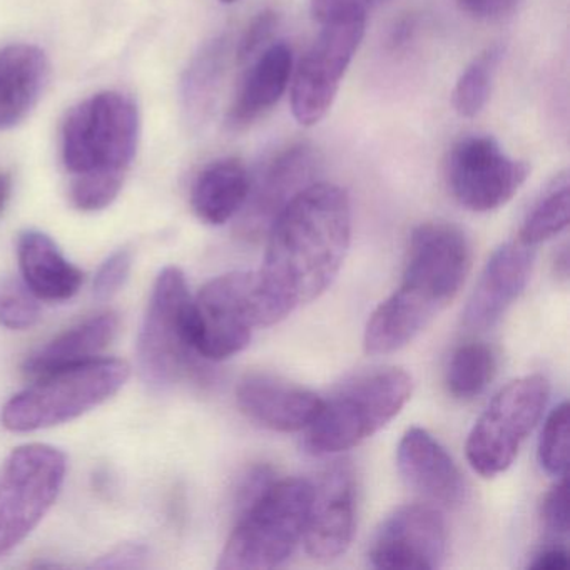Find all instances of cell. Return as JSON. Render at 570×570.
I'll use <instances>...</instances> for the list:
<instances>
[{
	"label": "cell",
	"instance_id": "obj_7",
	"mask_svg": "<svg viewBox=\"0 0 570 570\" xmlns=\"http://www.w3.org/2000/svg\"><path fill=\"white\" fill-rule=\"evenodd\" d=\"M138 108L128 96L106 91L72 109L62 128V161L75 178H125L138 148Z\"/></svg>",
	"mask_w": 570,
	"mask_h": 570
},
{
	"label": "cell",
	"instance_id": "obj_6",
	"mask_svg": "<svg viewBox=\"0 0 570 570\" xmlns=\"http://www.w3.org/2000/svg\"><path fill=\"white\" fill-rule=\"evenodd\" d=\"M128 379V363L116 358L55 370L6 403L2 425L12 432H35L71 422L116 395Z\"/></svg>",
	"mask_w": 570,
	"mask_h": 570
},
{
	"label": "cell",
	"instance_id": "obj_2",
	"mask_svg": "<svg viewBox=\"0 0 570 570\" xmlns=\"http://www.w3.org/2000/svg\"><path fill=\"white\" fill-rule=\"evenodd\" d=\"M469 272L470 245L462 229L442 222L416 226L402 285L366 323L370 342L383 352L405 348L455 298Z\"/></svg>",
	"mask_w": 570,
	"mask_h": 570
},
{
	"label": "cell",
	"instance_id": "obj_4",
	"mask_svg": "<svg viewBox=\"0 0 570 570\" xmlns=\"http://www.w3.org/2000/svg\"><path fill=\"white\" fill-rule=\"evenodd\" d=\"M412 390V376L396 366L353 376L323 400L318 415L306 429V452L335 455L360 445L402 412Z\"/></svg>",
	"mask_w": 570,
	"mask_h": 570
},
{
	"label": "cell",
	"instance_id": "obj_29",
	"mask_svg": "<svg viewBox=\"0 0 570 570\" xmlns=\"http://www.w3.org/2000/svg\"><path fill=\"white\" fill-rule=\"evenodd\" d=\"M39 299L24 282L0 278V325L9 330H28L41 318Z\"/></svg>",
	"mask_w": 570,
	"mask_h": 570
},
{
	"label": "cell",
	"instance_id": "obj_15",
	"mask_svg": "<svg viewBox=\"0 0 570 570\" xmlns=\"http://www.w3.org/2000/svg\"><path fill=\"white\" fill-rule=\"evenodd\" d=\"M318 159L308 145H293L279 151L256 181L252 179L248 199L243 206L238 233L256 242L266 236L279 213L288 203L312 185Z\"/></svg>",
	"mask_w": 570,
	"mask_h": 570
},
{
	"label": "cell",
	"instance_id": "obj_20",
	"mask_svg": "<svg viewBox=\"0 0 570 570\" xmlns=\"http://www.w3.org/2000/svg\"><path fill=\"white\" fill-rule=\"evenodd\" d=\"M49 78L48 56L31 45L0 49V129L28 118Z\"/></svg>",
	"mask_w": 570,
	"mask_h": 570
},
{
	"label": "cell",
	"instance_id": "obj_1",
	"mask_svg": "<svg viewBox=\"0 0 570 570\" xmlns=\"http://www.w3.org/2000/svg\"><path fill=\"white\" fill-rule=\"evenodd\" d=\"M352 242V206L345 189L312 183L288 203L266 233L258 275L273 325L328 289Z\"/></svg>",
	"mask_w": 570,
	"mask_h": 570
},
{
	"label": "cell",
	"instance_id": "obj_5",
	"mask_svg": "<svg viewBox=\"0 0 570 570\" xmlns=\"http://www.w3.org/2000/svg\"><path fill=\"white\" fill-rule=\"evenodd\" d=\"M312 492L308 480L276 479L269 483L238 510L218 569H275L286 562L303 540Z\"/></svg>",
	"mask_w": 570,
	"mask_h": 570
},
{
	"label": "cell",
	"instance_id": "obj_28",
	"mask_svg": "<svg viewBox=\"0 0 570 570\" xmlns=\"http://www.w3.org/2000/svg\"><path fill=\"white\" fill-rule=\"evenodd\" d=\"M537 455L547 473L553 476L566 475L569 455V403H560L547 416Z\"/></svg>",
	"mask_w": 570,
	"mask_h": 570
},
{
	"label": "cell",
	"instance_id": "obj_25",
	"mask_svg": "<svg viewBox=\"0 0 570 570\" xmlns=\"http://www.w3.org/2000/svg\"><path fill=\"white\" fill-rule=\"evenodd\" d=\"M497 373L493 350L482 342H469L453 350L445 370V385L450 395L473 400L482 395Z\"/></svg>",
	"mask_w": 570,
	"mask_h": 570
},
{
	"label": "cell",
	"instance_id": "obj_32",
	"mask_svg": "<svg viewBox=\"0 0 570 570\" xmlns=\"http://www.w3.org/2000/svg\"><path fill=\"white\" fill-rule=\"evenodd\" d=\"M132 258L128 249H119L102 263L95 278V296L98 299H109L125 286L131 272Z\"/></svg>",
	"mask_w": 570,
	"mask_h": 570
},
{
	"label": "cell",
	"instance_id": "obj_33",
	"mask_svg": "<svg viewBox=\"0 0 570 570\" xmlns=\"http://www.w3.org/2000/svg\"><path fill=\"white\" fill-rule=\"evenodd\" d=\"M276 26H278V14L272 9H265L256 14L239 39L238 49H236L238 61L245 62L255 58L256 52L272 39Z\"/></svg>",
	"mask_w": 570,
	"mask_h": 570
},
{
	"label": "cell",
	"instance_id": "obj_12",
	"mask_svg": "<svg viewBox=\"0 0 570 570\" xmlns=\"http://www.w3.org/2000/svg\"><path fill=\"white\" fill-rule=\"evenodd\" d=\"M525 161L510 158L490 136H466L449 151L445 179L453 199L473 213L505 206L529 178Z\"/></svg>",
	"mask_w": 570,
	"mask_h": 570
},
{
	"label": "cell",
	"instance_id": "obj_40",
	"mask_svg": "<svg viewBox=\"0 0 570 570\" xmlns=\"http://www.w3.org/2000/svg\"><path fill=\"white\" fill-rule=\"evenodd\" d=\"M225 4H233V2H238V0H222Z\"/></svg>",
	"mask_w": 570,
	"mask_h": 570
},
{
	"label": "cell",
	"instance_id": "obj_18",
	"mask_svg": "<svg viewBox=\"0 0 570 570\" xmlns=\"http://www.w3.org/2000/svg\"><path fill=\"white\" fill-rule=\"evenodd\" d=\"M396 466L410 490L439 509H455L466 495L465 480L442 443L420 426L406 430L396 449Z\"/></svg>",
	"mask_w": 570,
	"mask_h": 570
},
{
	"label": "cell",
	"instance_id": "obj_26",
	"mask_svg": "<svg viewBox=\"0 0 570 570\" xmlns=\"http://www.w3.org/2000/svg\"><path fill=\"white\" fill-rule=\"evenodd\" d=\"M569 226V176L560 173L543 189L523 219L520 242L535 248L540 243L560 235Z\"/></svg>",
	"mask_w": 570,
	"mask_h": 570
},
{
	"label": "cell",
	"instance_id": "obj_9",
	"mask_svg": "<svg viewBox=\"0 0 570 570\" xmlns=\"http://www.w3.org/2000/svg\"><path fill=\"white\" fill-rule=\"evenodd\" d=\"M68 462L61 450L31 443L0 463V559L21 546L61 492Z\"/></svg>",
	"mask_w": 570,
	"mask_h": 570
},
{
	"label": "cell",
	"instance_id": "obj_23",
	"mask_svg": "<svg viewBox=\"0 0 570 570\" xmlns=\"http://www.w3.org/2000/svg\"><path fill=\"white\" fill-rule=\"evenodd\" d=\"M252 189V176L239 159L225 158L206 166L191 189V206L202 222L222 226L242 213Z\"/></svg>",
	"mask_w": 570,
	"mask_h": 570
},
{
	"label": "cell",
	"instance_id": "obj_21",
	"mask_svg": "<svg viewBox=\"0 0 570 570\" xmlns=\"http://www.w3.org/2000/svg\"><path fill=\"white\" fill-rule=\"evenodd\" d=\"M18 258L22 282L45 302H66L78 295L85 273L69 263L55 242L41 232L19 236Z\"/></svg>",
	"mask_w": 570,
	"mask_h": 570
},
{
	"label": "cell",
	"instance_id": "obj_30",
	"mask_svg": "<svg viewBox=\"0 0 570 570\" xmlns=\"http://www.w3.org/2000/svg\"><path fill=\"white\" fill-rule=\"evenodd\" d=\"M121 176H86L72 179L71 199L81 212H101L108 208L121 191Z\"/></svg>",
	"mask_w": 570,
	"mask_h": 570
},
{
	"label": "cell",
	"instance_id": "obj_36",
	"mask_svg": "<svg viewBox=\"0 0 570 570\" xmlns=\"http://www.w3.org/2000/svg\"><path fill=\"white\" fill-rule=\"evenodd\" d=\"M148 557V547L142 543H122L118 549L101 557L95 567L99 569H131V567H141Z\"/></svg>",
	"mask_w": 570,
	"mask_h": 570
},
{
	"label": "cell",
	"instance_id": "obj_14",
	"mask_svg": "<svg viewBox=\"0 0 570 570\" xmlns=\"http://www.w3.org/2000/svg\"><path fill=\"white\" fill-rule=\"evenodd\" d=\"M356 523L355 475L348 462L330 466L313 483L302 542L318 562L338 559L352 546Z\"/></svg>",
	"mask_w": 570,
	"mask_h": 570
},
{
	"label": "cell",
	"instance_id": "obj_16",
	"mask_svg": "<svg viewBox=\"0 0 570 570\" xmlns=\"http://www.w3.org/2000/svg\"><path fill=\"white\" fill-rule=\"evenodd\" d=\"M535 249L515 239L490 256L463 312V325L472 332L492 328L505 315L532 275Z\"/></svg>",
	"mask_w": 570,
	"mask_h": 570
},
{
	"label": "cell",
	"instance_id": "obj_19",
	"mask_svg": "<svg viewBox=\"0 0 570 570\" xmlns=\"http://www.w3.org/2000/svg\"><path fill=\"white\" fill-rule=\"evenodd\" d=\"M293 55L285 42L268 46L239 86L238 95L228 111L226 125L239 131L258 121L269 109L278 105L292 82Z\"/></svg>",
	"mask_w": 570,
	"mask_h": 570
},
{
	"label": "cell",
	"instance_id": "obj_13",
	"mask_svg": "<svg viewBox=\"0 0 570 570\" xmlns=\"http://www.w3.org/2000/svg\"><path fill=\"white\" fill-rule=\"evenodd\" d=\"M445 519L439 507L410 503L393 510L370 543L368 560L380 570H433L446 556Z\"/></svg>",
	"mask_w": 570,
	"mask_h": 570
},
{
	"label": "cell",
	"instance_id": "obj_35",
	"mask_svg": "<svg viewBox=\"0 0 570 570\" xmlns=\"http://www.w3.org/2000/svg\"><path fill=\"white\" fill-rule=\"evenodd\" d=\"M460 11L479 21H499L515 11L520 0H455Z\"/></svg>",
	"mask_w": 570,
	"mask_h": 570
},
{
	"label": "cell",
	"instance_id": "obj_39",
	"mask_svg": "<svg viewBox=\"0 0 570 570\" xmlns=\"http://www.w3.org/2000/svg\"><path fill=\"white\" fill-rule=\"evenodd\" d=\"M557 273H559L562 278H567L569 276V252L567 248L562 249L559 256H557Z\"/></svg>",
	"mask_w": 570,
	"mask_h": 570
},
{
	"label": "cell",
	"instance_id": "obj_27",
	"mask_svg": "<svg viewBox=\"0 0 570 570\" xmlns=\"http://www.w3.org/2000/svg\"><path fill=\"white\" fill-rule=\"evenodd\" d=\"M502 56L500 46L487 48L460 75L453 88L452 105L462 118H475L485 108Z\"/></svg>",
	"mask_w": 570,
	"mask_h": 570
},
{
	"label": "cell",
	"instance_id": "obj_17",
	"mask_svg": "<svg viewBox=\"0 0 570 570\" xmlns=\"http://www.w3.org/2000/svg\"><path fill=\"white\" fill-rule=\"evenodd\" d=\"M246 419L273 432H302L312 425L323 399L312 390L273 373H248L236 389Z\"/></svg>",
	"mask_w": 570,
	"mask_h": 570
},
{
	"label": "cell",
	"instance_id": "obj_22",
	"mask_svg": "<svg viewBox=\"0 0 570 570\" xmlns=\"http://www.w3.org/2000/svg\"><path fill=\"white\" fill-rule=\"evenodd\" d=\"M118 330L119 316L116 313L89 316L32 353L24 365L26 375L38 379L55 370L99 358L118 335Z\"/></svg>",
	"mask_w": 570,
	"mask_h": 570
},
{
	"label": "cell",
	"instance_id": "obj_8",
	"mask_svg": "<svg viewBox=\"0 0 570 570\" xmlns=\"http://www.w3.org/2000/svg\"><path fill=\"white\" fill-rule=\"evenodd\" d=\"M272 325L256 272L226 273L193 296V340L209 363L238 355L256 328Z\"/></svg>",
	"mask_w": 570,
	"mask_h": 570
},
{
	"label": "cell",
	"instance_id": "obj_10",
	"mask_svg": "<svg viewBox=\"0 0 570 570\" xmlns=\"http://www.w3.org/2000/svg\"><path fill=\"white\" fill-rule=\"evenodd\" d=\"M546 376L527 375L503 386L480 415L466 440V460L482 476L500 475L542 419L549 402Z\"/></svg>",
	"mask_w": 570,
	"mask_h": 570
},
{
	"label": "cell",
	"instance_id": "obj_3",
	"mask_svg": "<svg viewBox=\"0 0 570 570\" xmlns=\"http://www.w3.org/2000/svg\"><path fill=\"white\" fill-rule=\"evenodd\" d=\"M142 379L151 389L176 383H203L212 363L199 355L193 340V296L185 273L176 266L163 269L156 279L138 340Z\"/></svg>",
	"mask_w": 570,
	"mask_h": 570
},
{
	"label": "cell",
	"instance_id": "obj_38",
	"mask_svg": "<svg viewBox=\"0 0 570 570\" xmlns=\"http://www.w3.org/2000/svg\"><path fill=\"white\" fill-rule=\"evenodd\" d=\"M12 193V178L8 173L0 171V216L4 213Z\"/></svg>",
	"mask_w": 570,
	"mask_h": 570
},
{
	"label": "cell",
	"instance_id": "obj_31",
	"mask_svg": "<svg viewBox=\"0 0 570 570\" xmlns=\"http://www.w3.org/2000/svg\"><path fill=\"white\" fill-rule=\"evenodd\" d=\"M540 519L546 530L553 535H566L569 532V485L566 475H560L543 497Z\"/></svg>",
	"mask_w": 570,
	"mask_h": 570
},
{
	"label": "cell",
	"instance_id": "obj_24",
	"mask_svg": "<svg viewBox=\"0 0 570 570\" xmlns=\"http://www.w3.org/2000/svg\"><path fill=\"white\" fill-rule=\"evenodd\" d=\"M228 52L229 42L225 36L213 39L193 58L183 76V115L191 128L205 125L215 109L228 65Z\"/></svg>",
	"mask_w": 570,
	"mask_h": 570
},
{
	"label": "cell",
	"instance_id": "obj_37",
	"mask_svg": "<svg viewBox=\"0 0 570 570\" xmlns=\"http://www.w3.org/2000/svg\"><path fill=\"white\" fill-rule=\"evenodd\" d=\"M533 570H566L569 567V553L562 546H546L533 556L529 563Z\"/></svg>",
	"mask_w": 570,
	"mask_h": 570
},
{
	"label": "cell",
	"instance_id": "obj_34",
	"mask_svg": "<svg viewBox=\"0 0 570 570\" xmlns=\"http://www.w3.org/2000/svg\"><path fill=\"white\" fill-rule=\"evenodd\" d=\"M385 0H309L312 16L320 24L336 19L368 16L370 9L376 8Z\"/></svg>",
	"mask_w": 570,
	"mask_h": 570
},
{
	"label": "cell",
	"instance_id": "obj_11",
	"mask_svg": "<svg viewBox=\"0 0 570 570\" xmlns=\"http://www.w3.org/2000/svg\"><path fill=\"white\" fill-rule=\"evenodd\" d=\"M292 81V109L302 126L318 125L338 95L346 69L365 36L366 16L325 22Z\"/></svg>",
	"mask_w": 570,
	"mask_h": 570
}]
</instances>
